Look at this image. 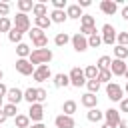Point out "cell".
Listing matches in <instances>:
<instances>
[{
	"label": "cell",
	"mask_w": 128,
	"mask_h": 128,
	"mask_svg": "<svg viewBox=\"0 0 128 128\" xmlns=\"http://www.w3.org/2000/svg\"><path fill=\"white\" fill-rule=\"evenodd\" d=\"M30 46L28 44H24V42H20V44H16V54H18V58H28L30 56Z\"/></svg>",
	"instance_id": "4316f807"
},
{
	"label": "cell",
	"mask_w": 128,
	"mask_h": 128,
	"mask_svg": "<svg viewBox=\"0 0 128 128\" xmlns=\"http://www.w3.org/2000/svg\"><path fill=\"white\" fill-rule=\"evenodd\" d=\"M116 42H118V46H126L128 48V32H118L116 34Z\"/></svg>",
	"instance_id": "f35d334b"
},
{
	"label": "cell",
	"mask_w": 128,
	"mask_h": 128,
	"mask_svg": "<svg viewBox=\"0 0 128 128\" xmlns=\"http://www.w3.org/2000/svg\"><path fill=\"white\" fill-rule=\"evenodd\" d=\"M16 70H18L22 76H32V74H34V66L28 62V58H18V60H16Z\"/></svg>",
	"instance_id": "30bf717a"
},
{
	"label": "cell",
	"mask_w": 128,
	"mask_h": 128,
	"mask_svg": "<svg viewBox=\"0 0 128 128\" xmlns=\"http://www.w3.org/2000/svg\"><path fill=\"white\" fill-rule=\"evenodd\" d=\"M100 38H102V44H110V46H112V44L116 42V28H114L112 24H104Z\"/></svg>",
	"instance_id": "ba28073f"
},
{
	"label": "cell",
	"mask_w": 128,
	"mask_h": 128,
	"mask_svg": "<svg viewBox=\"0 0 128 128\" xmlns=\"http://www.w3.org/2000/svg\"><path fill=\"white\" fill-rule=\"evenodd\" d=\"M100 10H102L106 16H114L116 10H118V4H116L114 0H102V2H100Z\"/></svg>",
	"instance_id": "2e32d148"
},
{
	"label": "cell",
	"mask_w": 128,
	"mask_h": 128,
	"mask_svg": "<svg viewBox=\"0 0 128 128\" xmlns=\"http://www.w3.org/2000/svg\"><path fill=\"white\" fill-rule=\"evenodd\" d=\"M28 34H30V40H32V44L36 46V50H40V48H46V46H48V36L44 34V30H40V28L32 26Z\"/></svg>",
	"instance_id": "7a4b0ae2"
},
{
	"label": "cell",
	"mask_w": 128,
	"mask_h": 128,
	"mask_svg": "<svg viewBox=\"0 0 128 128\" xmlns=\"http://www.w3.org/2000/svg\"><path fill=\"white\" fill-rule=\"evenodd\" d=\"M6 120H8V118H6V114H4V112H2V110H0V124H4V122H6Z\"/></svg>",
	"instance_id": "c3c4849f"
},
{
	"label": "cell",
	"mask_w": 128,
	"mask_h": 128,
	"mask_svg": "<svg viewBox=\"0 0 128 128\" xmlns=\"http://www.w3.org/2000/svg\"><path fill=\"white\" fill-rule=\"evenodd\" d=\"M124 76H126V80H128V68H126V72H124Z\"/></svg>",
	"instance_id": "11a10c76"
},
{
	"label": "cell",
	"mask_w": 128,
	"mask_h": 128,
	"mask_svg": "<svg viewBox=\"0 0 128 128\" xmlns=\"http://www.w3.org/2000/svg\"><path fill=\"white\" fill-rule=\"evenodd\" d=\"M104 120H106V124H110V126H118V122H120V110H116V108H108L106 112H104Z\"/></svg>",
	"instance_id": "5bb4252c"
},
{
	"label": "cell",
	"mask_w": 128,
	"mask_h": 128,
	"mask_svg": "<svg viewBox=\"0 0 128 128\" xmlns=\"http://www.w3.org/2000/svg\"><path fill=\"white\" fill-rule=\"evenodd\" d=\"M10 28H12V20L8 16L0 18V32H10Z\"/></svg>",
	"instance_id": "74e56055"
},
{
	"label": "cell",
	"mask_w": 128,
	"mask_h": 128,
	"mask_svg": "<svg viewBox=\"0 0 128 128\" xmlns=\"http://www.w3.org/2000/svg\"><path fill=\"white\" fill-rule=\"evenodd\" d=\"M64 12H66V16H68V18H72V20H80V18H82V14H84V12H82V8H80L78 4H68Z\"/></svg>",
	"instance_id": "e0dca14e"
},
{
	"label": "cell",
	"mask_w": 128,
	"mask_h": 128,
	"mask_svg": "<svg viewBox=\"0 0 128 128\" xmlns=\"http://www.w3.org/2000/svg\"><path fill=\"white\" fill-rule=\"evenodd\" d=\"M106 96H108L112 102H120V100L124 98V90H122L120 84L110 82V84H106Z\"/></svg>",
	"instance_id": "5b68a950"
},
{
	"label": "cell",
	"mask_w": 128,
	"mask_h": 128,
	"mask_svg": "<svg viewBox=\"0 0 128 128\" xmlns=\"http://www.w3.org/2000/svg\"><path fill=\"white\" fill-rule=\"evenodd\" d=\"M114 58L116 60H124V58H128V48L126 46H114Z\"/></svg>",
	"instance_id": "e575fe53"
},
{
	"label": "cell",
	"mask_w": 128,
	"mask_h": 128,
	"mask_svg": "<svg viewBox=\"0 0 128 128\" xmlns=\"http://www.w3.org/2000/svg\"><path fill=\"white\" fill-rule=\"evenodd\" d=\"M116 128H128V120H126V118H120V122H118Z\"/></svg>",
	"instance_id": "bcb514c9"
},
{
	"label": "cell",
	"mask_w": 128,
	"mask_h": 128,
	"mask_svg": "<svg viewBox=\"0 0 128 128\" xmlns=\"http://www.w3.org/2000/svg\"><path fill=\"white\" fill-rule=\"evenodd\" d=\"M126 32H128V30H126Z\"/></svg>",
	"instance_id": "6f0895ef"
},
{
	"label": "cell",
	"mask_w": 128,
	"mask_h": 128,
	"mask_svg": "<svg viewBox=\"0 0 128 128\" xmlns=\"http://www.w3.org/2000/svg\"><path fill=\"white\" fill-rule=\"evenodd\" d=\"M52 58H54V52H52L50 48H40V50H32V52H30L28 62L36 68V66H40V64H48Z\"/></svg>",
	"instance_id": "6da1fadb"
},
{
	"label": "cell",
	"mask_w": 128,
	"mask_h": 128,
	"mask_svg": "<svg viewBox=\"0 0 128 128\" xmlns=\"http://www.w3.org/2000/svg\"><path fill=\"white\" fill-rule=\"evenodd\" d=\"M24 100L28 102V104H36L38 102V92H36V88H26L24 90Z\"/></svg>",
	"instance_id": "ffe728a7"
},
{
	"label": "cell",
	"mask_w": 128,
	"mask_h": 128,
	"mask_svg": "<svg viewBox=\"0 0 128 128\" xmlns=\"http://www.w3.org/2000/svg\"><path fill=\"white\" fill-rule=\"evenodd\" d=\"M76 108H78V104H76L74 100H66V102L62 104V112H64L66 116H72V114L76 112Z\"/></svg>",
	"instance_id": "f1b7e54d"
},
{
	"label": "cell",
	"mask_w": 128,
	"mask_h": 128,
	"mask_svg": "<svg viewBox=\"0 0 128 128\" xmlns=\"http://www.w3.org/2000/svg\"><path fill=\"white\" fill-rule=\"evenodd\" d=\"M80 26H82V28H96V20H94V16H90V14H82V18H80Z\"/></svg>",
	"instance_id": "484cf974"
},
{
	"label": "cell",
	"mask_w": 128,
	"mask_h": 128,
	"mask_svg": "<svg viewBox=\"0 0 128 128\" xmlns=\"http://www.w3.org/2000/svg\"><path fill=\"white\" fill-rule=\"evenodd\" d=\"M76 4H78V6H80V8H88V6H90V4H92V2H90V0H78V2H76Z\"/></svg>",
	"instance_id": "f6af8a7d"
},
{
	"label": "cell",
	"mask_w": 128,
	"mask_h": 128,
	"mask_svg": "<svg viewBox=\"0 0 128 128\" xmlns=\"http://www.w3.org/2000/svg\"><path fill=\"white\" fill-rule=\"evenodd\" d=\"M80 104H82L84 108H88V110H92V108H98V96H96V94H90V92H86V94L80 98Z\"/></svg>",
	"instance_id": "9a60e30c"
},
{
	"label": "cell",
	"mask_w": 128,
	"mask_h": 128,
	"mask_svg": "<svg viewBox=\"0 0 128 128\" xmlns=\"http://www.w3.org/2000/svg\"><path fill=\"white\" fill-rule=\"evenodd\" d=\"M102 128H114V126H110V124H106V122H104V124H102Z\"/></svg>",
	"instance_id": "f907efd6"
},
{
	"label": "cell",
	"mask_w": 128,
	"mask_h": 128,
	"mask_svg": "<svg viewBox=\"0 0 128 128\" xmlns=\"http://www.w3.org/2000/svg\"><path fill=\"white\" fill-rule=\"evenodd\" d=\"M52 82H54L56 88H66V86H70L68 74H56V76H52Z\"/></svg>",
	"instance_id": "d6986e66"
},
{
	"label": "cell",
	"mask_w": 128,
	"mask_h": 128,
	"mask_svg": "<svg viewBox=\"0 0 128 128\" xmlns=\"http://www.w3.org/2000/svg\"><path fill=\"white\" fill-rule=\"evenodd\" d=\"M68 42H70V36H68L66 32H58V34L54 36V44H56L58 48H64Z\"/></svg>",
	"instance_id": "cb8c5ba5"
},
{
	"label": "cell",
	"mask_w": 128,
	"mask_h": 128,
	"mask_svg": "<svg viewBox=\"0 0 128 128\" xmlns=\"http://www.w3.org/2000/svg\"><path fill=\"white\" fill-rule=\"evenodd\" d=\"M32 78H34L36 82H46V80H50V78H52L50 66H48V64H40V66H36V68H34Z\"/></svg>",
	"instance_id": "8992f818"
},
{
	"label": "cell",
	"mask_w": 128,
	"mask_h": 128,
	"mask_svg": "<svg viewBox=\"0 0 128 128\" xmlns=\"http://www.w3.org/2000/svg\"><path fill=\"white\" fill-rule=\"evenodd\" d=\"M52 6H54V10H66L68 2L66 0H52Z\"/></svg>",
	"instance_id": "ab89813d"
},
{
	"label": "cell",
	"mask_w": 128,
	"mask_h": 128,
	"mask_svg": "<svg viewBox=\"0 0 128 128\" xmlns=\"http://www.w3.org/2000/svg\"><path fill=\"white\" fill-rule=\"evenodd\" d=\"M126 62L124 60H116V58H112V64H110V72H112V76H124V72H126Z\"/></svg>",
	"instance_id": "4fadbf2b"
},
{
	"label": "cell",
	"mask_w": 128,
	"mask_h": 128,
	"mask_svg": "<svg viewBox=\"0 0 128 128\" xmlns=\"http://www.w3.org/2000/svg\"><path fill=\"white\" fill-rule=\"evenodd\" d=\"M12 26L14 28H18L22 34L24 32H30V18H28V14H22V12H18L16 16H14V20H12Z\"/></svg>",
	"instance_id": "277c9868"
},
{
	"label": "cell",
	"mask_w": 128,
	"mask_h": 128,
	"mask_svg": "<svg viewBox=\"0 0 128 128\" xmlns=\"http://www.w3.org/2000/svg\"><path fill=\"white\" fill-rule=\"evenodd\" d=\"M86 118H88L90 122H102V120H104V112H100L98 108H92V110L86 112Z\"/></svg>",
	"instance_id": "44dd1931"
},
{
	"label": "cell",
	"mask_w": 128,
	"mask_h": 128,
	"mask_svg": "<svg viewBox=\"0 0 128 128\" xmlns=\"http://www.w3.org/2000/svg\"><path fill=\"white\" fill-rule=\"evenodd\" d=\"M68 78H70V86L80 88V86H84V84H86V76H84V70H82L80 66H74V68L70 70Z\"/></svg>",
	"instance_id": "3957f363"
},
{
	"label": "cell",
	"mask_w": 128,
	"mask_h": 128,
	"mask_svg": "<svg viewBox=\"0 0 128 128\" xmlns=\"http://www.w3.org/2000/svg\"><path fill=\"white\" fill-rule=\"evenodd\" d=\"M0 46H2V44H0Z\"/></svg>",
	"instance_id": "680465c9"
},
{
	"label": "cell",
	"mask_w": 128,
	"mask_h": 128,
	"mask_svg": "<svg viewBox=\"0 0 128 128\" xmlns=\"http://www.w3.org/2000/svg\"><path fill=\"white\" fill-rule=\"evenodd\" d=\"M122 18L128 22V6H124V8H122Z\"/></svg>",
	"instance_id": "7dc6e473"
},
{
	"label": "cell",
	"mask_w": 128,
	"mask_h": 128,
	"mask_svg": "<svg viewBox=\"0 0 128 128\" xmlns=\"http://www.w3.org/2000/svg\"><path fill=\"white\" fill-rule=\"evenodd\" d=\"M48 18H50V22H52V24H62V22H66V18H68V16H66V12H64V10H52Z\"/></svg>",
	"instance_id": "ac0fdd59"
},
{
	"label": "cell",
	"mask_w": 128,
	"mask_h": 128,
	"mask_svg": "<svg viewBox=\"0 0 128 128\" xmlns=\"http://www.w3.org/2000/svg\"><path fill=\"white\" fill-rule=\"evenodd\" d=\"M70 42H72V48L76 52H86L88 50V38L82 36L80 32H76L74 36H70Z\"/></svg>",
	"instance_id": "52a82bcc"
},
{
	"label": "cell",
	"mask_w": 128,
	"mask_h": 128,
	"mask_svg": "<svg viewBox=\"0 0 128 128\" xmlns=\"http://www.w3.org/2000/svg\"><path fill=\"white\" fill-rule=\"evenodd\" d=\"M122 90H124V92H126V94H128V82H126V86H124V88H122Z\"/></svg>",
	"instance_id": "f5cc1de1"
},
{
	"label": "cell",
	"mask_w": 128,
	"mask_h": 128,
	"mask_svg": "<svg viewBox=\"0 0 128 128\" xmlns=\"http://www.w3.org/2000/svg\"><path fill=\"white\" fill-rule=\"evenodd\" d=\"M8 14H10V4L8 2H0V18H4Z\"/></svg>",
	"instance_id": "60d3db41"
},
{
	"label": "cell",
	"mask_w": 128,
	"mask_h": 128,
	"mask_svg": "<svg viewBox=\"0 0 128 128\" xmlns=\"http://www.w3.org/2000/svg\"><path fill=\"white\" fill-rule=\"evenodd\" d=\"M100 84H110L112 82V72L110 70H98V78H96Z\"/></svg>",
	"instance_id": "4dcf8cb0"
},
{
	"label": "cell",
	"mask_w": 128,
	"mask_h": 128,
	"mask_svg": "<svg viewBox=\"0 0 128 128\" xmlns=\"http://www.w3.org/2000/svg\"><path fill=\"white\" fill-rule=\"evenodd\" d=\"M54 124H56V128H74L76 126L74 118L72 116H66V114H58L54 118Z\"/></svg>",
	"instance_id": "7c38bea8"
},
{
	"label": "cell",
	"mask_w": 128,
	"mask_h": 128,
	"mask_svg": "<svg viewBox=\"0 0 128 128\" xmlns=\"http://www.w3.org/2000/svg\"><path fill=\"white\" fill-rule=\"evenodd\" d=\"M28 128H36V126H34V124H32V126H28Z\"/></svg>",
	"instance_id": "9f6ffc18"
},
{
	"label": "cell",
	"mask_w": 128,
	"mask_h": 128,
	"mask_svg": "<svg viewBox=\"0 0 128 128\" xmlns=\"http://www.w3.org/2000/svg\"><path fill=\"white\" fill-rule=\"evenodd\" d=\"M2 112L6 114V118H12V116L16 118V116H18V106H14V104H4V106H2Z\"/></svg>",
	"instance_id": "836d02e7"
},
{
	"label": "cell",
	"mask_w": 128,
	"mask_h": 128,
	"mask_svg": "<svg viewBox=\"0 0 128 128\" xmlns=\"http://www.w3.org/2000/svg\"><path fill=\"white\" fill-rule=\"evenodd\" d=\"M120 112H126L128 114V98H122L120 100Z\"/></svg>",
	"instance_id": "7bdbcfd3"
},
{
	"label": "cell",
	"mask_w": 128,
	"mask_h": 128,
	"mask_svg": "<svg viewBox=\"0 0 128 128\" xmlns=\"http://www.w3.org/2000/svg\"><path fill=\"white\" fill-rule=\"evenodd\" d=\"M6 92H8V86L4 82H0V98H6Z\"/></svg>",
	"instance_id": "ee69618b"
},
{
	"label": "cell",
	"mask_w": 128,
	"mask_h": 128,
	"mask_svg": "<svg viewBox=\"0 0 128 128\" xmlns=\"http://www.w3.org/2000/svg\"><path fill=\"white\" fill-rule=\"evenodd\" d=\"M110 64H112V58H110V56H100L98 62H96V68H98V70H108Z\"/></svg>",
	"instance_id": "d6a6232c"
},
{
	"label": "cell",
	"mask_w": 128,
	"mask_h": 128,
	"mask_svg": "<svg viewBox=\"0 0 128 128\" xmlns=\"http://www.w3.org/2000/svg\"><path fill=\"white\" fill-rule=\"evenodd\" d=\"M2 106H4V98H0V110H2Z\"/></svg>",
	"instance_id": "816d5d0a"
},
{
	"label": "cell",
	"mask_w": 128,
	"mask_h": 128,
	"mask_svg": "<svg viewBox=\"0 0 128 128\" xmlns=\"http://www.w3.org/2000/svg\"><path fill=\"white\" fill-rule=\"evenodd\" d=\"M32 14H34V18L48 16V8H46V4H44V2H38V4H34V8H32Z\"/></svg>",
	"instance_id": "7402d4cb"
},
{
	"label": "cell",
	"mask_w": 128,
	"mask_h": 128,
	"mask_svg": "<svg viewBox=\"0 0 128 128\" xmlns=\"http://www.w3.org/2000/svg\"><path fill=\"white\" fill-rule=\"evenodd\" d=\"M100 44H102V38H100L98 32L92 34V36H88V48H98Z\"/></svg>",
	"instance_id": "d590c367"
},
{
	"label": "cell",
	"mask_w": 128,
	"mask_h": 128,
	"mask_svg": "<svg viewBox=\"0 0 128 128\" xmlns=\"http://www.w3.org/2000/svg\"><path fill=\"white\" fill-rule=\"evenodd\" d=\"M14 124H16V128H28V126H30L28 114H18V116L14 118Z\"/></svg>",
	"instance_id": "f546056e"
},
{
	"label": "cell",
	"mask_w": 128,
	"mask_h": 128,
	"mask_svg": "<svg viewBox=\"0 0 128 128\" xmlns=\"http://www.w3.org/2000/svg\"><path fill=\"white\" fill-rule=\"evenodd\" d=\"M34 126H36V128H46V126H44L42 122H38V124H34Z\"/></svg>",
	"instance_id": "681fc988"
},
{
	"label": "cell",
	"mask_w": 128,
	"mask_h": 128,
	"mask_svg": "<svg viewBox=\"0 0 128 128\" xmlns=\"http://www.w3.org/2000/svg\"><path fill=\"white\" fill-rule=\"evenodd\" d=\"M86 88H88L90 94H98V90H100V82H98V80H86Z\"/></svg>",
	"instance_id": "8d00e7d4"
},
{
	"label": "cell",
	"mask_w": 128,
	"mask_h": 128,
	"mask_svg": "<svg viewBox=\"0 0 128 128\" xmlns=\"http://www.w3.org/2000/svg\"><path fill=\"white\" fill-rule=\"evenodd\" d=\"M2 78H4V72H2V70H0V82H2Z\"/></svg>",
	"instance_id": "db71d44e"
},
{
	"label": "cell",
	"mask_w": 128,
	"mask_h": 128,
	"mask_svg": "<svg viewBox=\"0 0 128 128\" xmlns=\"http://www.w3.org/2000/svg\"><path fill=\"white\" fill-rule=\"evenodd\" d=\"M34 24H36V28H40V30H48V28L52 26V22H50V18H48V16L34 18Z\"/></svg>",
	"instance_id": "d4e9b609"
},
{
	"label": "cell",
	"mask_w": 128,
	"mask_h": 128,
	"mask_svg": "<svg viewBox=\"0 0 128 128\" xmlns=\"http://www.w3.org/2000/svg\"><path fill=\"white\" fill-rule=\"evenodd\" d=\"M6 98H8V104H14V106H18V104L24 100V92H22L20 88H8V92H6Z\"/></svg>",
	"instance_id": "8fae6325"
},
{
	"label": "cell",
	"mask_w": 128,
	"mask_h": 128,
	"mask_svg": "<svg viewBox=\"0 0 128 128\" xmlns=\"http://www.w3.org/2000/svg\"><path fill=\"white\" fill-rule=\"evenodd\" d=\"M36 92H38V104H42V102L48 98V92H46L44 88H36Z\"/></svg>",
	"instance_id": "b9f144b4"
},
{
	"label": "cell",
	"mask_w": 128,
	"mask_h": 128,
	"mask_svg": "<svg viewBox=\"0 0 128 128\" xmlns=\"http://www.w3.org/2000/svg\"><path fill=\"white\" fill-rule=\"evenodd\" d=\"M22 36H24V34H22L18 28H14V26H12L10 32H8V40H10L12 44H20V42H22Z\"/></svg>",
	"instance_id": "603a6c76"
},
{
	"label": "cell",
	"mask_w": 128,
	"mask_h": 128,
	"mask_svg": "<svg viewBox=\"0 0 128 128\" xmlns=\"http://www.w3.org/2000/svg\"><path fill=\"white\" fill-rule=\"evenodd\" d=\"M28 118L32 120V122H42V118H44V106L42 104H30V110H28Z\"/></svg>",
	"instance_id": "9c48e42d"
},
{
	"label": "cell",
	"mask_w": 128,
	"mask_h": 128,
	"mask_svg": "<svg viewBox=\"0 0 128 128\" xmlns=\"http://www.w3.org/2000/svg\"><path fill=\"white\" fill-rule=\"evenodd\" d=\"M84 76H86V80H96V78H98V68H96V64H88V66L84 68Z\"/></svg>",
	"instance_id": "83f0119b"
},
{
	"label": "cell",
	"mask_w": 128,
	"mask_h": 128,
	"mask_svg": "<svg viewBox=\"0 0 128 128\" xmlns=\"http://www.w3.org/2000/svg\"><path fill=\"white\" fill-rule=\"evenodd\" d=\"M16 6H18V10H20L22 14H26L28 10H32V8H34V2H32V0H18V2H16Z\"/></svg>",
	"instance_id": "1f68e13d"
}]
</instances>
